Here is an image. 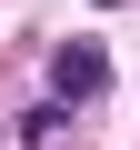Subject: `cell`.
<instances>
[{
	"mask_svg": "<svg viewBox=\"0 0 140 150\" xmlns=\"http://www.w3.org/2000/svg\"><path fill=\"white\" fill-rule=\"evenodd\" d=\"M50 90H60V100L110 90V50H100V40H60V50H50Z\"/></svg>",
	"mask_w": 140,
	"mask_h": 150,
	"instance_id": "obj_1",
	"label": "cell"
}]
</instances>
